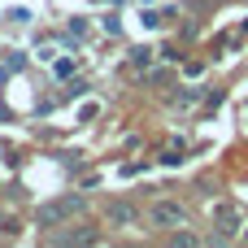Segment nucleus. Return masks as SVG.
Instances as JSON below:
<instances>
[{
	"instance_id": "1",
	"label": "nucleus",
	"mask_w": 248,
	"mask_h": 248,
	"mask_svg": "<svg viewBox=\"0 0 248 248\" xmlns=\"http://www.w3.org/2000/svg\"><path fill=\"white\" fill-rule=\"evenodd\" d=\"M74 214H83V196H65V201H57V205H44V209H39V222H44V227H57V222H65V218H74Z\"/></svg>"
},
{
	"instance_id": "2",
	"label": "nucleus",
	"mask_w": 248,
	"mask_h": 248,
	"mask_svg": "<svg viewBox=\"0 0 248 248\" xmlns=\"http://www.w3.org/2000/svg\"><path fill=\"white\" fill-rule=\"evenodd\" d=\"M153 227H187V209L183 205H170V201H161V205H153Z\"/></svg>"
},
{
	"instance_id": "3",
	"label": "nucleus",
	"mask_w": 248,
	"mask_h": 248,
	"mask_svg": "<svg viewBox=\"0 0 248 248\" xmlns=\"http://www.w3.org/2000/svg\"><path fill=\"white\" fill-rule=\"evenodd\" d=\"M109 218H113V222H131V218H135V209H131V205H113V209H109Z\"/></svg>"
}]
</instances>
